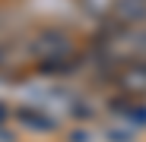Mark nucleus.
I'll return each instance as SVG.
<instances>
[{
  "label": "nucleus",
  "instance_id": "4",
  "mask_svg": "<svg viewBox=\"0 0 146 142\" xmlns=\"http://www.w3.org/2000/svg\"><path fill=\"white\" fill-rule=\"evenodd\" d=\"M114 13L124 26H140V22H146V0H117Z\"/></svg>",
  "mask_w": 146,
  "mask_h": 142
},
{
  "label": "nucleus",
  "instance_id": "3",
  "mask_svg": "<svg viewBox=\"0 0 146 142\" xmlns=\"http://www.w3.org/2000/svg\"><path fill=\"white\" fill-rule=\"evenodd\" d=\"M117 82L124 85L127 92H146V63H143V60L124 63L121 73H117Z\"/></svg>",
  "mask_w": 146,
  "mask_h": 142
},
{
  "label": "nucleus",
  "instance_id": "2",
  "mask_svg": "<svg viewBox=\"0 0 146 142\" xmlns=\"http://www.w3.org/2000/svg\"><path fill=\"white\" fill-rule=\"evenodd\" d=\"M13 114H16V123L26 126V130H32V133H48L54 126V114L48 107H41V104H22Z\"/></svg>",
  "mask_w": 146,
  "mask_h": 142
},
{
  "label": "nucleus",
  "instance_id": "5",
  "mask_svg": "<svg viewBox=\"0 0 146 142\" xmlns=\"http://www.w3.org/2000/svg\"><path fill=\"white\" fill-rule=\"evenodd\" d=\"M0 63H3V44H0Z\"/></svg>",
  "mask_w": 146,
  "mask_h": 142
},
{
  "label": "nucleus",
  "instance_id": "1",
  "mask_svg": "<svg viewBox=\"0 0 146 142\" xmlns=\"http://www.w3.org/2000/svg\"><path fill=\"white\" fill-rule=\"evenodd\" d=\"M32 57L41 63V69H64L67 66V57L73 51V44L64 32H41L35 41H32Z\"/></svg>",
  "mask_w": 146,
  "mask_h": 142
}]
</instances>
